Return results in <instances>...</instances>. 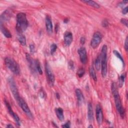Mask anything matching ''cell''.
Here are the masks:
<instances>
[{
	"instance_id": "cell-1",
	"label": "cell",
	"mask_w": 128,
	"mask_h": 128,
	"mask_svg": "<svg viewBox=\"0 0 128 128\" xmlns=\"http://www.w3.org/2000/svg\"><path fill=\"white\" fill-rule=\"evenodd\" d=\"M111 90L112 94L114 98L116 108H117L121 117L123 119L125 116V111L122 106L117 85L115 83H113L112 84Z\"/></svg>"
},
{
	"instance_id": "cell-2",
	"label": "cell",
	"mask_w": 128,
	"mask_h": 128,
	"mask_svg": "<svg viewBox=\"0 0 128 128\" xmlns=\"http://www.w3.org/2000/svg\"><path fill=\"white\" fill-rule=\"evenodd\" d=\"M28 27V22L26 14L19 13L17 15L16 30L18 33L25 32Z\"/></svg>"
},
{
	"instance_id": "cell-3",
	"label": "cell",
	"mask_w": 128,
	"mask_h": 128,
	"mask_svg": "<svg viewBox=\"0 0 128 128\" xmlns=\"http://www.w3.org/2000/svg\"><path fill=\"white\" fill-rule=\"evenodd\" d=\"M101 52V73L105 78L107 74V46L106 45L103 46Z\"/></svg>"
},
{
	"instance_id": "cell-4",
	"label": "cell",
	"mask_w": 128,
	"mask_h": 128,
	"mask_svg": "<svg viewBox=\"0 0 128 128\" xmlns=\"http://www.w3.org/2000/svg\"><path fill=\"white\" fill-rule=\"evenodd\" d=\"M5 63L7 67L15 75H18L21 72L19 64L12 58L7 57L5 59Z\"/></svg>"
},
{
	"instance_id": "cell-5",
	"label": "cell",
	"mask_w": 128,
	"mask_h": 128,
	"mask_svg": "<svg viewBox=\"0 0 128 128\" xmlns=\"http://www.w3.org/2000/svg\"><path fill=\"white\" fill-rule=\"evenodd\" d=\"M8 83L10 86V90L13 95V96L17 102L20 99L21 97L20 96L18 89L15 81L13 78L10 77L8 79Z\"/></svg>"
},
{
	"instance_id": "cell-6",
	"label": "cell",
	"mask_w": 128,
	"mask_h": 128,
	"mask_svg": "<svg viewBox=\"0 0 128 128\" xmlns=\"http://www.w3.org/2000/svg\"><path fill=\"white\" fill-rule=\"evenodd\" d=\"M103 35L99 32H95L93 35V38L91 41V46L93 49H96L102 42Z\"/></svg>"
},
{
	"instance_id": "cell-7",
	"label": "cell",
	"mask_w": 128,
	"mask_h": 128,
	"mask_svg": "<svg viewBox=\"0 0 128 128\" xmlns=\"http://www.w3.org/2000/svg\"><path fill=\"white\" fill-rule=\"evenodd\" d=\"M17 102L20 107L22 108L23 111L25 112L28 117L31 119H33V115L25 101L21 97Z\"/></svg>"
},
{
	"instance_id": "cell-8",
	"label": "cell",
	"mask_w": 128,
	"mask_h": 128,
	"mask_svg": "<svg viewBox=\"0 0 128 128\" xmlns=\"http://www.w3.org/2000/svg\"><path fill=\"white\" fill-rule=\"evenodd\" d=\"M45 70L47 77V79L49 85L51 86H53L55 83V76L50 66L49 65L48 63H46L45 65Z\"/></svg>"
},
{
	"instance_id": "cell-9",
	"label": "cell",
	"mask_w": 128,
	"mask_h": 128,
	"mask_svg": "<svg viewBox=\"0 0 128 128\" xmlns=\"http://www.w3.org/2000/svg\"><path fill=\"white\" fill-rule=\"evenodd\" d=\"M78 53L80 56V60L83 64H86L88 61L87 51L84 47H81L78 50Z\"/></svg>"
},
{
	"instance_id": "cell-10",
	"label": "cell",
	"mask_w": 128,
	"mask_h": 128,
	"mask_svg": "<svg viewBox=\"0 0 128 128\" xmlns=\"http://www.w3.org/2000/svg\"><path fill=\"white\" fill-rule=\"evenodd\" d=\"M96 119L99 125H101L103 121V114L102 108L100 105L98 104L96 108Z\"/></svg>"
},
{
	"instance_id": "cell-11",
	"label": "cell",
	"mask_w": 128,
	"mask_h": 128,
	"mask_svg": "<svg viewBox=\"0 0 128 128\" xmlns=\"http://www.w3.org/2000/svg\"><path fill=\"white\" fill-rule=\"evenodd\" d=\"M73 40V34L71 32L67 31L64 34V42L66 46H70Z\"/></svg>"
},
{
	"instance_id": "cell-12",
	"label": "cell",
	"mask_w": 128,
	"mask_h": 128,
	"mask_svg": "<svg viewBox=\"0 0 128 128\" xmlns=\"http://www.w3.org/2000/svg\"><path fill=\"white\" fill-rule=\"evenodd\" d=\"M45 22L47 31L49 34H52L53 32V24L51 17L50 16H46Z\"/></svg>"
},
{
	"instance_id": "cell-13",
	"label": "cell",
	"mask_w": 128,
	"mask_h": 128,
	"mask_svg": "<svg viewBox=\"0 0 128 128\" xmlns=\"http://www.w3.org/2000/svg\"><path fill=\"white\" fill-rule=\"evenodd\" d=\"M76 94L78 100V104L79 105H81L84 101V97L82 91L79 89H77L76 90Z\"/></svg>"
},
{
	"instance_id": "cell-14",
	"label": "cell",
	"mask_w": 128,
	"mask_h": 128,
	"mask_svg": "<svg viewBox=\"0 0 128 128\" xmlns=\"http://www.w3.org/2000/svg\"><path fill=\"white\" fill-rule=\"evenodd\" d=\"M26 59L27 60L29 63V66L32 70V71L33 72H35V70L36 69V64H35V61H34L32 59V58L31 57L30 55L27 53L26 54Z\"/></svg>"
},
{
	"instance_id": "cell-15",
	"label": "cell",
	"mask_w": 128,
	"mask_h": 128,
	"mask_svg": "<svg viewBox=\"0 0 128 128\" xmlns=\"http://www.w3.org/2000/svg\"><path fill=\"white\" fill-rule=\"evenodd\" d=\"M88 118L90 122H93L94 120V113H93V109L92 105L89 103L88 105Z\"/></svg>"
},
{
	"instance_id": "cell-16",
	"label": "cell",
	"mask_w": 128,
	"mask_h": 128,
	"mask_svg": "<svg viewBox=\"0 0 128 128\" xmlns=\"http://www.w3.org/2000/svg\"><path fill=\"white\" fill-rule=\"evenodd\" d=\"M55 112L59 120L61 121H63L64 120L63 110L61 108H57L55 109Z\"/></svg>"
},
{
	"instance_id": "cell-17",
	"label": "cell",
	"mask_w": 128,
	"mask_h": 128,
	"mask_svg": "<svg viewBox=\"0 0 128 128\" xmlns=\"http://www.w3.org/2000/svg\"><path fill=\"white\" fill-rule=\"evenodd\" d=\"M11 18V14L8 10L6 11L2 14L1 16V23H2L3 22L8 21Z\"/></svg>"
},
{
	"instance_id": "cell-18",
	"label": "cell",
	"mask_w": 128,
	"mask_h": 128,
	"mask_svg": "<svg viewBox=\"0 0 128 128\" xmlns=\"http://www.w3.org/2000/svg\"><path fill=\"white\" fill-rule=\"evenodd\" d=\"M1 30L3 34L7 38H11L12 37L10 32L3 25V24H1Z\"/></svg>"
},
{
	"instance_id": "cell-19",
	"label": "cell",
	"mask_w": 128,
	"mask_h": 128,
	"mask_svg": "<svg viewBox=\"0 0 128 128\" xmlns=\"http://www.w3.org/2000/svg\"><path fill=\"white\" fill-rule=\"evenodd\" d=\"M82 2H83L84 3H86L88 5H89L91 7H93L95 8L98 9L100 8L99 5L94 1H90V0H84V1H82Z\"/></svg>"
},
{
	"instance_id": "cell-20",
	"label": "cell",
	"mask_w": 128,
	"mask_h": 128,
	"mask_svg": "<svg viewBox=\"0 0 128 128\" xmlns=\"http://www.w3.org/2000/svg\"><path fill=\"white\" fill-rule=\"evenodd\" d=\"M18 38L19 42L22 46H26V39L25 36L23 35L22 33H18Z\"/></svg>"
},
{
	"instance_id": "cell-21",
	"label": "cell",
	"mask_w": 128,
	"mask_h": 128,
	"mask_svg": "<svg viewBox=\"0 0 128 128\" xmlns=\"http://www.w3.org/2000/svg\"><path fill=\"white\" fill-rule=\"evenodd\" d=\"M90 75L91 76V77L93 79L95 82L97 81V77L96 73V71L95 69L93 67H91L90 68Z\"/></svg>"
},
{
	"instance_id": "cell-22",
	"label": "cell",
	"mask_w": 128,
	"mask_h": 128,
	"mask_svg": "<svg viewBox=\"0 0 128 128\" xmlns=\"http://www.w3.org/2000/svg\"><path fill=\"white\" fill-rule=\"evenodd\" d=\"M5 105H6V107L7 108V109H8V112H9V114L11 115V116H12V117L13 118L16 114L14 112V111H13L12 109L11 106H10V104L7 101V100H5Z\"/></svg>"
},
{
	"instance_id": "cell-23",
	"label": "cell",
	"mask_w": 128,
	"mask_h": 128,
	"mask_svg": "<svg viewBox=\"0 0 128 128\" xmlns=\"http://www.w3.org/2000/svg\"><path fill=\"white\" fill-rule=\"evenodd\" d=\"M95 67L97 71H99L101 68V56H99L95 61Z\"/></svg>"
},
{
	"instance_id": "cell-24",
	"label": "cell",
	"mask_w": 128,
	"mask_h": 128,
	"mask_svg": "<svg viewBox=\"0 0 128 128\" xmlns=\"http://www.w3.org/2000/svg\"><path fill=\"white\" fill-rule=\"evenodd\" d=\"M35 64H36V69L37 71L38 72V73L40 74V75H42L43 74V71H42V69L41 68V65H40V63L39 61L38 60H36L35 61Z\"/></svg>"
},
{
	"instance_id": "cell-25",
	"label": "cell",
	"mask_w": 128,
	"mask_h": 128,
	"mask_svg": "<svg viewBox=\"0 0 128 128\" xmlns=\"http://www.w3.org/2000/svg\"><path fill=\"white\" fill-rule=\"evenodd\" d=\"M126 74L124 73L123 74H122L120 77V80H119V81H120V83H119V86L120 87H122L123 85V83H124L125 81V79H126Z\"/></svg>"
},
{
	"instance_id": "cell-26",
	"label": "cell",
	"mask_w": 128,
	"mask_h": 128,
	"mask_svg": "<svg viewBox=\"0 0 128 128\" xmlns=\"http://www.w3.org/2000/svg\"><path fill=\"white\" fill-rule=\"evenodd\" d=\"M113 53L116 57H117L119 59H120L121 61V62H122L123 64H124V59H123V58L122 55L117 51L114 50L113 51Z\"/></svg>"
},
{
	"instance_id": "cell-27",
	"label": "cell",
	"mask_w": 128,
	"mask_h": 128,
	"mask_svg": "<svg viewBox=\"0 0 128 128\" xmlns=\"http://www.w3.org/2000/svg\"><path fill=\"white\" fill-rule=\"evenodd\" d=\"M85 73V71L83 68H80L77 72V74L80 78L82 77L84 75Z\"/></svg>"
},
{
	"instance_id": "cell-28",
	"label": "cell",
	"mask_w": 128,
	"mask_h": 128,
	"mask_svg": "<svg viewBox=\"0 0 128 128\" xmlns=\"http://www.w3.org/2000/svg\"><path fill=\"white\" fill-rule=\"evenodd\" d=\"M39 95H40V97L43 99H45L46 98V93L45 91V90L43 89V88H41L40 90V91H39Z\"/></svg>"
},
{
	"instance_id": "cell-29",
	"label": "cell",
	"mask_w": 128,
	"mask_h": 128,
	"mask_svg": "<svg viewBox=\"0 0 128 128\" xmlns=\"http://www.w3.org/2000/svg\"><path fill=\"white\" fill-rule=\"evenodd\" d=\"M50 48H51V54L52 55H53L56 52L57 49V45L56 44H53L51 45Z\"/></svg>"
},
{
	"instance_id": "cell-30",
	"label": "cell",
	"mask_w": 128,
	"mask_h": 128,
	"mask_svg": "<svg viewBox=\"0 0 128 128\" xmlns=\"http://www.w3.org/2000/svg\"><path fill=\"white\" fill-rule=\"evenodd\" d=\"M102 25L103 27L106 28L109 26V23L106 20H104L102 23Z\"/></svg>"
},
{
	"instance_id": "cell-31",
	"label": "cell",
	"mask_w": 128,
	"mask_h": 128,
	"mask_svg": "<svg viewBox=\"0 0 128 128\" xmlns=\"http://www.w3.org/2000/svg\"><path fill=\"white\" fill-rule=\"evenodd\" d=\"M70 125H71L70 122L68 121L67 123H66L65 124L63 125L62 126V127L64 128H70Z\"/></svg>"
},
{
	"instance_id": "cell-32",
	"label": "cell",
	"mask_w": 128,
	"mask_h": 128,
	"mask_svg": "<svg viewBox=\"0 0 128 128\" xmlns=\"http://www.w3.org/2000/svg\"><path fill=\"white\" fill-rule=\"evenodd\" d=\"M124 47H125V49L126 51L128 52V37H126V40L125 42Z\"/></svg>"
},
{
	"instance_id": "cell-33",
	"label": "cell",
	"mask_w": 128,
	"mask_h": 128,
	"mask_svg": "<svg viewBox=\"0 0 128 128\" xmlns=\"http://www.w3.org/2000/svg\"><path fill=\"white\" fill-rule=\"evenodd\" d=\"M30 50L31 53L33 54L35 53V47L34 45L31 44L30 45Z\"/></svg>"
},
{
	"instance_id": "cell-34",
	"label": "cell",
	"mask_w": 128,
	"mask_h": 128,
	"mask_svg": "<svg viewBox=\"0 0 128 128\" xmlns=\"http://www.w3.org/2000/svg\"><path fill=\"white\" fill-rule=\"evenodd\" d=\"M121 23L125 25L127 27H128V20L126 19H122L121 20Z\"/></svg>"
},
{
	"instance_id": "cell-35",
	"label": "cell",
	"mask_w": 128,
	"mask_h": 128,
	"mask_svg": "<svg viewBox=\"0 0 128 128\" xmlns=\"http://www.w3.org/2000/svg\"><path fill=\"white\" fill-rule=\"evenodd\" d=\"M69 67L70 68V69H74V63L72 61H70L69 62Z\"/></svg>"
},
{
	"instance_id": "cell-36",
	"label": "cell",
	"mask_w": 128,
	"mask_h": 128,
	"mask_svg": "<svg viewBox=\"0 0 128 128\" xmlns=\"http://www.w3.org/2000/svg\"><path fill=\"white\" fill-rule=\"evenodd\" d=\"M127 3H128V1H122V2H121L120 4L119 5V6H120V7H124V6H125L126 4H127Z\"/></svg>"
},
{
	"instance_id": "cell-37",
	"label": "cell",
	"mask_w": 128,
	"mask_h": 128,
	"mask_svg": "<svg viewBox=\"0 0 128 128\" xmlns=\"http://www.w3.org/2000/svg\"><path fill=\"white\" fill-rule=\"evenodd\" d=\"M80 42H81V43L82 44V45L85 44V43L86 42V38L84 37H81V40H80Z\"/></svg>"
},
{
	"instance_id": "cell-38",
	"label": "cell",
	"mask_w": 128,
	"mask_h": 128,
	"mask_svg": "<svg viewBox=\"0 0 128 128\" xmlns=\"http://www.w3.org/2000/svg\"><path fill=\"white\" fill-rule=\"evenodd\" d=\"M128 7H126V8H124L123 9V11H122V13L123 14H124V15H125V14H127V13H128Z\"/></svg>"
},
{
	"instance_id": "cell-39",
	"label": "cell",
	"mask_w": 128,
	"mask_h": 128,
	"mask_svg": "<svg viewBox=\"0 0 128 128\" xmlns=\"http://www.w3.org/2000/svg\"><path fill=\"white\" fill-rule=\"evenodd\" d=\"M56 97H57V98L58 99H59V100L60 99V96L59 94H58V93H56Z\"/></svg>"
},
{
	"instance_id": "cell-40",
	"label": "cell",
	"mask_w": 128,
	"mask_h": 128,
	"mask_svg": "<svg viewBox=\"0 0 128 128\" xmlns=\"http://www.w3.org/2000/svg\"><path fill=\"white\" fill-rule=\"evenodd\" d=\"M6 127H7V128H14V127H13L12 125H11V124L8 125L6 126Z\"/></svg>"
},
{
	"instance_id": "cell-41",
	"label": "cell",
	"mask_w": 128,
	"mask_h": 128,
	"mask_svg": "<svg viewBox=\"0 0 128 128\" xmlns=\"http://www.w3.org/2000/svg\"><path fill=\"white\" fill-rule=\"evenodd\" d=\"M68 22H69V19H65L64 21V22L65 23H67Z\"/></svg>"
},
{
	"instance_id": "cell-42",
	"label": "cell",
	"mask_w": 128,
	"mask_h": 128,
	"mask_svg": "<svg viewBox=\"0 0 128 128\" xmlns=\"http://www.w3.org/2000/svg\"><path fill=\"white\" fill-rule=\"evenodd\" d=\"M93 126L92 125H90L88 127V128H93Z\"/></svg>"
}]
</instances>
